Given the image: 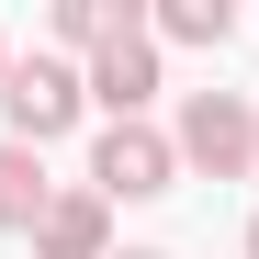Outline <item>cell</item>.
Here are the masks:
<instances>
[{
	"instance_id": "1",
	"label": "cell",
	"mask_w": 259,
	"mask_h": 259,
	"mask_svg": "<svg viewBox=\"0 0 259 259\" xmlns=\"http://www.w3.org/2000/svg\"><path fill=\"white\" fill-rule=\"evenodd\" d=\"M169 147H181V169H203V181H248V169H259V113H248V91H192L181 124H169Z\"/></svg>"
},
{
	"instance_id": "2",
	"label": "cell",
	"mask_w": 259,
	"mask_h": 259,
	"mask_svg": "<svg viewBox=\"0 0 259 259\" xmlns=\"http://www.w3.org/2000/svg\"><path fill=\"white\" fill-rule=\"evenodd\" d=\"M0 113H12V147L46 158L79 113H91V79H79L68 57H12V79H0Z\"/></svg>"
},
{
	"instance_id": "3",
	"label": "cell",
	"mask_w": 259,
	"mask_h": 259,
	"mask_svg": "<svg viewBox=\"0 0 259 259\" xmlns=\"http://www.w3.org/2000/svg\"><path fill=\"white\" fill-rule=\"evenodd\" d=\"M169 181H181V147H169L158 124H102L91 136V192L102 203H158Z\"/></svg>"
},
{
	"instance_id": "4",
	"label": "cell",
	"mask_w": 259,
	"mask_h": 259,
	"mask_svg": "<svg viewBox=\"0 0 259 259\" xmlns=\"http://www.w3.org/2000/svg\"><path fill=\"white\" fill-rule=\"evenodd\" d=\"M79 79H91V102H102L113 124H147V102H158V34H124V46H102Z\"/></svg>"
},
{
	"instance_id": "5",
	"label": "cell",
	"mask_w": 259,
	"mask_h": 259,
	"mask_svg": "<svg viewBox=\"0 0 259 259\" xmlns=\"http://www.w3.org/2000/svg\"><path fill=\"white\" fill-rule=\"evenodd\" d=\"M34 259H113V203L79 181V192H57L46 203V226H34Z\"/></svg>"
},
{
	"instance_id": "6",
	"label": "cell",
	"mask_w": 259,
	"mask_h": 259,
	"mask_svg": "<svg viewBox=\"0 0 259 259\" xmlns=\"http://www.w3.org/2000/svg\"><path fill=\"white\" fill-rule=\"evenodd\" d=\"M46 203H57V181H46V158L0 136V226H12V237H34V226H46Z\"/></svg>"
},
{
	"instance_id": "7",
	"label": "cell",
	"mask_w": 259,
	"mask_h": 259,
	"mask_svg": "<svg viewBox=\"0 0 259 259\" xmlns=\"http://www.w3.org/2000/svg\"><path fill=\"white\" fill-rule=\"evenodd\" d=\"M124 34H147V12H136V0H57V46L102 57V46H124Z\"/></svg>"
},
{
	"instance_id": "8",
	"label": "cell",
	"mask_w": 259,
	"mask_h": 259,
	"mask_svg": "<svg viewBox=\"0 0 259 259\" xmlns=\"http://www.w3.org/2000/svg\"><path fill=\"white\" fill-rule=\"evenodd\" d=\"M147 34H169V46H226V34H237V0H158Z\"/></svg>"
},
{
	"instance_id": "9",
	"label": "cell",
	"mask_w": 259,
	"mask_h": 259,
	"mask_svg": "<svg viewBox=\"0 0 259 259\" xmlns=\"http://www.w3.org/2000/svg\"><path fill=\"white\" fill-rule=\"evenodd\" d=\"M248 259H259V214H248Z\"/></svg>"
},
{
	"instance_id": "10",
	"label": "cell",
	"mask_w": 259,
	"mask_h": 259,
	"mask_svg": "<svg viewBox=\"0 0 259 259\" xmlns=\"http://www.w3.org/2000/svg\"><path fill=\"white\" fill-rule=\"evenodd\" d=\"M124 259H169V248H124Z\"/></svg>"
},
{
	"instance_id": "11",
	"label": "cell",
	"mask_w": 259,
	"mask_h": 259,
	"mask_svg": "<svg viewBox=\"0 0 259 259\" xmlns=\"http://www.w3.org/2000/svg\"><path fill=\"white\" fill-rule=\"evenodd\" d=\"M0 79H12V46H0Z\"/></svg>"
}]
</instances>
